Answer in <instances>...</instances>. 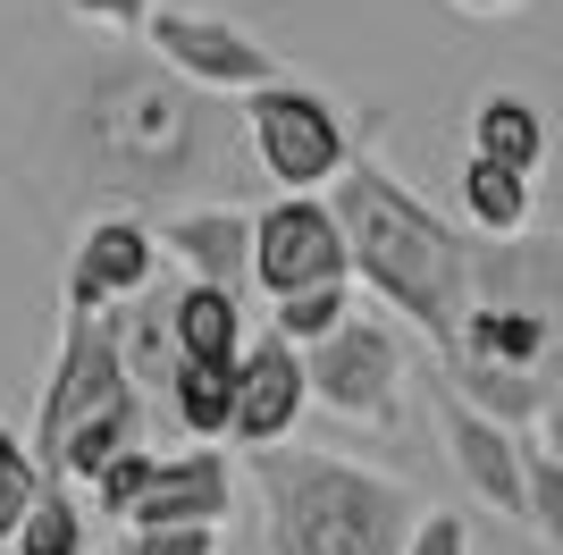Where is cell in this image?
<instances>
[{
  "mask_svg": "<svg viewBox=\"0 0 563 555\" xmlns=\"http://www.w3.org/2000/svg\"><path fill=\"white\" fill-rule=\"evenodd\" d=\"M244 278L261 295H295L311 278H345V236H336V210L320 194H286L253 210V253H244Z\"/></svg>",
  "mask_w": 563,
  "mask_h": 555,
  "instance_id": "11",
  "label": "cell"
},
{
  "mask_svg": "<svg viewBox=\"0 0 563 555\" xmlns=\"http://www.w3.org/2000/svg\"><path fill=\"white\" fill-rule=\"evenodd\" d=\"M118 555H126V547H118Z\"/></svg>",
  "mask_w": 563,
  "mask_h": 555,
  "instance_id": "27",
  "label": "cell"
},
{
  "mask_svg": "<svg viewBox=\"0 0 563 555\" xmlns=\"http://www.w3.org/2000/svg\"><path fill=\"white\" fill-rule=\"evenodd\" d=\"M135 43H152L161 68H177L186 85H202V92H228V101H235V92H253V85H269V76H286L278 51L261 43L253 25L211 18V9H152Z\"/></svg>",
  "mask_w": 563,
  "mask_h": 555,
  "instance_id": "9",
  "label": "cell"
},
{
  "mask_svg": "<svg viewBox=\"0 0 563 555\" xmlns=\"http://www.w3.org/2000/svg\"><path fill=\"white\" fill-rule=\"evenodd\" d=\"M329 210H336V236H345V278H362L387 312H404L421 328L429 346H446L454 312H463V278H471V228H454L446 210H429L371 152L336 161Z\"/></svg>",
  "mask_w": 563,
  "mask_h": 555,
  "instance_id": "3",
  "label": "cell"
},
{
  "mask_svg": "<svg viewBox=\"0 0 563 555\" xmlns=\"http://www.w3.org/2000/svg\"><path fill=\"white\" fill-rule=\"evenodd\" d=\"M143 413H152V404L135 395V379H126V362H118L110 320L59 303V362H51V379H43V413H34L25 455L43 463L51 480L85 488L118 446L143 438Z\"/></svg>",
  "mask_w": 563,
  "mask_h": 555,
  "instance_id": "5",
  "label": "cell"
},
{
  "mask_svg": "<svg viewBox=\"0 0 563 555\" xmlns=\"http://www.w3.org/2000/svg\"><path fill=\"white\" fill-rule=\"evenodd\" d=\"M152 270H161L152 219H135V210H101V219H85V236H76L68 278H59V303H68V312H101V303L152 286Z\"/></svg>",
  "mask_w": 563,
  "mask_h": 555,
  "instance_id": "13",
  "label": "cell"
},
{
  "mask_svg": "<svg viewBox=\"0 0 563 555\" xmlns=\"http://www.w3.org/2000/svg\"><path fill=\"white\" fill-rule=\"evenodd\" d=\"M101 320H110V346H118V362H126V379H135V395L152 404V395L168 388V370H177V337H168V295L135 286V295L101 303Z\"/></svg>",
  "mask_w": 563,
  "mask_h": 555,
  "instance_id": "15",
  "label": "cell"
},
{
  "mask_svg": "<svg viewBox=\"0 0 563 555\" xmlns=\"http://www.w3.org/2000/svg\"><path fill=\"white\" fill-rule=\"evenodd\" d=\"M253 488H261V538L269 555H396L421 488L371 463L320 455V446H253Z\"/></svg>",
  "mask_w": 563,
  "mask_h": 555,
  "instance_id": "4",
  "label": "cell"
},
{
  "mask_svg": "<svg viewBox=\"0 0 563 555\" xmlns=\"http://www.w3.org/2000/svg\"><path fill=\"white\" fill-rule=\"evenodd\" d=\"M244 110H235V127H244V143H253L261 177H278L286 194H320V185L336 177V161H345V118H336V101L320 85H295V76H269V85L235 92Z\"/></svg>",
  "mask_w": 563,
  "mask_h": 555,
  "instance_id": "7",
  "label": "cell"
},
{
  "mask_svg": "<svg viewBox=\"0 0 563 555\" xmlns=\"http://www.w3.org/2000/svg\"><path fill=\"white\" fill-rule=\"evenodd\" d=\"M463 9H521V0H463Z\"/></svg>",
  "mask_w": 563,
  "mask_h": 555,
  "instance_id": "26",
  "label": "cell"
},
{
  "mask_svg": "<svg viewBox=\"0 0 563 555\" xmlns=\"http://www.w3.org/2000/svg\"><path fill=\"white\" fill-rule=\"evenodd\" d=\"M152 244H161L168 261H186V278H211V286H235V295H244L253 210H235V203H177V210H161Z\"/></svg>",
  "mask_w": 563,
  "mask_h": 555,
  "instance_id": "14",
  "label": "cell"
},
{
  "mask_svg": "<svg viewBox=\"0 0 563 555\" xmlns=\"http://www.w3.org/2000/svg\"><path fill=\"white\" fill-rule=\"evenodd\" d=\"M85 488H93V505L110 513V522H126V531H152V522H228V505H235V471H228V455H219L211 438L177 446V455H152V446L135 438V446H118Z\"/></svg>",
  "mask_w": 563,
  "mask_h": 555,
  "instance_id": "6",
  "label": "cell"
},
{
  "mask_svg": "<svg viewBox=\"0 0 563 555\" xmlns=\"http://www.w3.org/2000/svg\"><path fill=\"white\" fill-rule=\"evenodd\" d=\"M168 337H177V362H235V346H244V295L211 286V278H186L168 295Z\"/></svg>",
  "mask_w": 563,
  "mask_h": 555,
  "instance_id": "16",
  "label": "cell"
},
{
  "mask_svg": "<svg viewBox=\"0 0 563 555\" xmlns=\"http://www.w3.org/2000/svg\"><path fill=\"white\" fill-rule=\"evenodd\" d=\"M555 312H563V236L514 228L471 236V278L438 370L471 404L514 429H555Z\"/></svg>",
  "mask_w": 563,
  "mask_h": 555,
  "instance_id": "1",
  "label": "cell"
},
{
  "mask_svg": "<svg viewBox=\"0 0 563 555\" xmlns=\"http://www.w3.org/2000/svg\"><path fill=\"white\" fill-rule=\"evenodd\" d=\"M126 555H219V522H152Z\"/></svg>",
  "mask_w": 563,
  "mask_h": 555,
  "instance_id": "24",
  "label": "cell"
},
{
  "mask_svg": "<svg viewBox=\"0 0 563 555\" xmlns=\"http://www.w3.org/2000/svg\"><path fill=\"white\" fill-rule=\"evenodd\" d=\"M34 488H43V463L25 455V438L0 421V538L18 531V513H25V497H34Z\"/></svg>",
  "mask_w": 563,
  "mask_h": 555,
  "instance_id": "22",
  "label": "cell"
},
{
  "mask_svg": "<svg viewBox=\"0 0 563 555\" xmlns=\"http://www.w3.org/2000/svg\"><path fill=\"white\" fill-rule=\"evenodd\" d=\"M429 404H438V429H446V455L463 471V488L479 497L488 513H514L530 522V480H521V429L496 421L488 404H471L446 370H429Z\"/></svg>",
  "mask_w": 563,
  "mask_h": 555,
  "instance_id": "10",
  "label": "cell"
},
{
  "mask_svg": "<svg viewBox=\"0 0 563 555\" xmlns=\"http://www.w3.org/2000/svg\"><path fill=\"white\" fill-rule=\"evenodd\" d=\"M471 152H488V161L530 168V177H539V161H547V110L530 101V92H479V101H471Z\"/></svg>",
  "mask_w": 563,
  "mask_h": 555,
  "instance_id": "17",
  "label": "cell"
},
{
  "mask_svg": "<svg viewBox=\"0 0 563 555\" xmlns=\"http://www.w3.org/2000/svg\"><path fill=\"white\" fill-rule=\"evenodd\" d=\"M219 101L228 92L186 85L177 68L118 59L85 85L76 135H85V161L101 168V185H118L126 203H161V194H186V185H211L219 168H235L244 127Z\"/></svg>",
  "mask_w": 563,
  "mask_h": 555,
  "instance_id": "2",
  "label": "cell"
},
{
  "mask_svg": "<svg viewBox=\"0 0 563 555\" xmlns=\"http://www.w3.org/2000/svg\"><path fill=\"white\" fill-rule=\"evenodd\" d=\"M396 555H471V522H463V513H446V505H421Z\"/></svg>",
  "mask_w": 563,
  "mask_h": 555,
  "instance_id": "23",
  "label": "cell"
},
{
  "mask_svg": "<svg viewBox=\"0 0 563 555\" xmlns=\"http://www.w3.org/2000/svg\"><path fill=\"white\" fill-rule=\"evenodd\" d=\"M9 555H85L93 547V531H85V505L68 497V480H51L43 471V488L25 497V513H18V531L0 538Z\"/></svg>",
  "mask_w": 563,
  "mask_h": 555,
  "instance_id": "19",
  "label": "cell"
},
{
  "mask_svg": "<svg viewBox=\"0 0 563 555\" xmlns=\"http://www.w3.org/2000/svg\"><path fill=\"white\" fill-rule=\"evenodd\" d=\"M353 312V278H311L295 295H269V328H278L286 346H311L320 328H336Z\"/></svg>",
  "mask_w": 563,
  "mask_h": 555,
  "instance_id": "21",
  "label": "cell"
},
{
  "mask_svg": "<svg viewBox=\"0 0 563 555\" xmlns=\"http://www.w3.org/2000/svg\"><path fill=\"white\" fill-rule=\"evenodd\" d=\"M303 388H311V404H329L336 421L396 429L404 421V346H396V328L371 320V312H345L336 328H320L303 346Z\"/></svg>",
  "mask_w": 563,
  "mask_h": 555,
  "instance_id": "8",
  "label": "cell"
},
{
  "mask_svg": "<svg viewBox=\"0 0 563 555\" xmlns=\"http://www.w3.org/2000/svg\"><path fill=\"white\" fill-rule=\"evenodd\" d=\"M303 404H311V388H303V346H286L278 328L235 346V362H228V438H235V446L295 438Z\"/></svg>",
  "mask_w": 563,
  "mask_h": 555,
  "instance_id": "12",
  "label": "cell"
},
{
  "mask_svg": "<svg viewBox=\"0 0 563 555\" xmlns=\"http://www.w3.org/2000/svg\"><path fill=\"white\" fill-rule=\"evenodd\" d=\"M59 9L93 34H143V18H152V0H59Z\"/></svg>",
  "mask_w": 563,
  "mask_h": 555,
  "instance_id": "25",
  "label": "cell"
},
{
  "mask_svg": "<svg viewBox=\"0 0 563 555\" xmlns=\"http://www.w3.org/2000/svg\"><path fill=\"white\" fill-rule=\"evenodd\" d=\"M161 395L186 438H228V362H177Z\"/></svg>",
  "mask_w": 563,
  "mask_h": 555,
  "instance_id": "20",
  "label": "cell"
},
{
  "mask_svg": "<svg viewBox=\"0 0 563 555\" xmlns=\"http://www.w3.org/2000/svg\"><path fill=\"white\" fill-rule=\"evenodd\" d=\"M463 228L471 236H514V228H530V168H505V161H488V152H471L463 161Z\"/></svg>",
  "mask_w": 563,
  "mask_h": 555,
  "instance_id": "18",
  "label": "cell"
}]
</instances>
